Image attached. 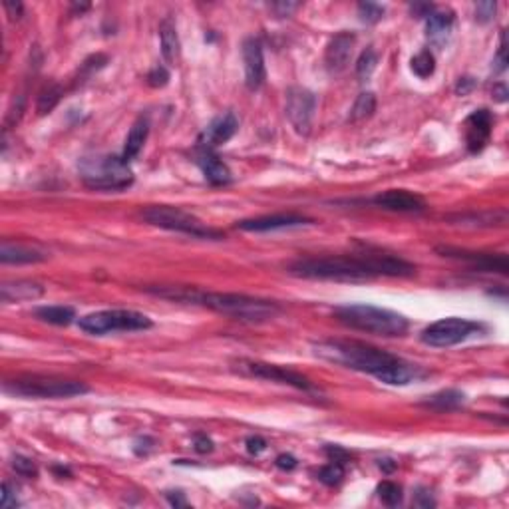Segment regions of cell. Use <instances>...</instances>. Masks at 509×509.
Returning <instances> with one entry per match:
<instances>
[{
  "instance_id": "6da1fadb",
  "label": "cell",
  "mask_w": 509,
  "mask_h": 509,
  "mask_svg": "<svg viewBox=\"0 0 509 509\" xmlns=\"http://www.w3.org/2000/svg\"><path fill=\"white\" fill-rule=\"evenodd\" d=\"M150 292L169 301L199 304L243 323H265L281 313V307L275 301L257 299L239 292H211V290H199L191 287H165V289H150Z\"/></svg>"
},
{
  "instance_id": "7a4b0ae2",
  "label": "cell",
  "mask_w": 509,
  "mask_h": 509,
  "mask_svg": "<svg viewBox=\"0 0 509 509\" xmlns=\"http://www.w3.org/2000/svg\"><path fill=\"white\" fill-rule=\"evenodd\" d=\"M314 352L328 362L340 364L350 371L366 372L376 378H380L384 372L400 362V359H396L390 352L356 340H324L314 347Z\"/></svg>"
},
{
  "instance_id": "3957f363",
  "label": "cell",
  "mask_w": 509,
  "mask_h": 509,
  "mask_svg": "<svg viewBox=\"0 0 509 509\" xmlns=\"http://www.w3.org/2000/svg\"><path fill=\"white\" fill-rule=\"evenodd\" d=\"M289 273L301 278H321V281H348V283H362L376 278L372 271L368 254L360 257H304L289 263Z\"/></svg>"
},
{
  "instance_id": "277c9868",
  "label": "cell",
  "mask_w": 509,
  "mask_h": 509,
  "mask_svg": "<svg viewBox=\"0 0 509 509\" xmlns=\"http://www.w3.org/2000/svg\"><path fill=\"white\" fill-rule=\"evenodd\" d=\"M336 318L340 323L376 336H404L410 323L404 314L394 313L390 309H380L372 304H347L336 309Z\"/></svg>"
},
{
  "instance_id": "5b68a950",
  "label": "cell",
  "mask_w": 509,
  "mask_h": 509,
  "mask_svg": "<svg viewBox=\"0 0 509 509\" xmlns=\"http://www.w3.org/2000/svg\"><path fill=\"white\" fill-rule=\"evenodd\" d=\"M78 172L84 186L96 191H122L134 183V172L122 155H86Z\"/></svg>"
},
{
  "instance_id": "8992f818",
  "label": "cell",
  "mask_w": 509,
  "mask_h": 509,
  "mask_svg": "<svg viewBox=\"0 0 509 509\" xmlns=\"http://www.w3.org/2000/svg\"><path fill=\"white\" fill-rule=\"evenodd\" d=\"M141 217L148 221L153 227H162L167 231H177L197 237V239H221L223 233L219 229L209 227L207 223L187 213L183 209L172 207V205H151V207L143 209Z\"/></svg>"
},
{
  "instance_id": "52a82bcc",
  "label": "cell",
  "mask_w": 509,
  "mask_h": 509,
  "mask_svg": "<svg viewBox=\"0 0 509 509\" xmlns=\"http://www.w3.org/2000/svg\"><path fill=\"white\" fill-rule=\"evenodd\" d=\"M151 318L138 311H126V309H114V311H100L82 316L78 321L84 333L88 335H110V333H136V330H148L151 328Z\"/></svg>"
},
{
  "instance_id": "ba28073f",
  "label": "cell",
  "mask_w": 509,
  "mask_h": 509,
  "mask_svg": "<svg viewBox=\"0 0 509 509\" xmlns=\"http://www.w3.org/2000/svg\"><path fill=\"white\" fill-rule=\"evenodd\" d=\"M4 390L24 398H72L86 394L90 388L76 380H62L52 376H22L6 382Z\"/></svg>"
},
{
  "instance_id": "9c48e42d",
  "label": "cell",
  "mask_w": 509,
  "mask_h": 509,
  "mask_svg": "<svg viewBox=\"0 0 509 509\" xmlns=\"http://www.w3.org/2000/svg\"><path fill=\"white\" fill-rule=\"evenodd\" d=\"M486 333V326L482 323H475L470 318H460V316H450L436 321L422 330V342L434 348H450L465 342L468 338L479 336Z\"/></svg>"
},
{
  "instance_id": "30bf717a",
  "label": "cell",
  "mask_w": 509,
  "mask_h": 509,
  "mask_svg": "<svg viewBox=\"0 0 509 509\" xmlns=\"http://www.w3.org/2000/svg\"><path fill=\"white\" fill-rule=\"evenodd\" d=\"M314 110H316V96L307 88H290L287 92V105L285 114L289 117L290 126L299 136H309L313 127Z\"/></svg>"
},
{
  "instance_id": "8fae6325",
  "label": "cell",
  "mask_w": 509,
  "mask_h": 509,
  "mask_svg": "<svg viewBox=\"0 0 509 509\" xmlns=\"http://www.w3.org/2000/svg\"><path fill=\"white\" fill-rule=\"evenodd\" d=\"M239 371L254 376V378H263V380L277 382V384H285V386H292L297 390H304V392H313L314 386L307 376H302L299 372L278 366V364H269V362H253V360H241L239 362Z\"/></svg>"
},
{
  "instance_id": "7c38bea8",
  "label": "cell",
  "mask_w": 509,
  "mask_h": 509,
  "mask_svg": "<svg viewBox=\"0 0 509 509\" xmlns=\"http://www.w3.org/2000/svg\"><path fill=\"white\" fill-rule=\"evenodd\" d=\"M438 253L448 259L463 261L465 265H470L475 271H482V273H499V275L509 273L508 254L503 253H475V251L453 249V247H438Z\"/></svg>"
},
{
  "instance_id": "4fadbf2b",
  "label": "cell",
  "mask_w": 509,
  "mask_h": 509,
  "mask_svg": "<svg viewBox=\"0 0 509 509\" xmlns=\"http://www.w3.org/2000/svg\"><path fill=\"white\" fill-rule=\"evenodd\" d=\"M243 62H245V84L249 90H259L266 78L263 46L257 38H247L243 42Z\"/></svg>"
},
{
  "instance_id": "5bb4252c",
  "label": "cell",
  "mask_w": 509,
  "mask_h": 509,
  "mask_svg": "<svg viewBox=\"0 0 509 509\" xmlns=\"http://www.w3.org/2000/svg\"><path fill=\"white\" fill-rule=\"evenodd\" d=\"M465 143L472 153L482 151L491 138V127H494V116L487 110H475L472 116L465 120Z\"/></svg>"
},
{
  "instance_id": "9a60e30c",
  "label": "cell",
  "mask_w": 509,
  "mask_h": 509,
  "mask_svg": "<svg viewBox=\"0 0 509 509\" xmlns=\"http://www.w3.org/2000/svg\"><path fill=\"white\" fill-rule=\"evenodd\" d=\"M237 129H239V120H237V116H235L233 112H225V114L215 117V120L203 129V134L199 136V146L205 148V150L217 148L221 143H227V141L237 134Z\"/></svg>"
},
{
  "instance_id": "2e32d148",
  "label": "cell",
  "mask_w": 509,
  "mask_h": 509,
  "mask_svg": "<svg viewBox=\"0 0 509 509\" xmlns=\"http://www.w3.org/2000/svg\"><path fill=\"white\" fill-rule=\"evenodd\" d=\"M378 207L400 213H420L426 209V201L408 189H388L372 199Z\"/></svg>"
},
{
  "instance_id": "e0dca14e",
  "label": "cell",
  "mask_w": 509,
  "mask_h": 509,
  "mask_svg": "<svg viewBox=\"0 0 509 509\" xmlns=\"http://www.w3.org/2000/svg\"><path fill=\"white\" fill-rule=\"evenodd\" d=\"M313 223L311 219L295 215V213H281V215H266V217H257V219H243L237 223V229L251 233L277 231V229H290V227H301Z\"/></svg>"
},
{
  "instance_id": "ac0fdd59",
  "label": "cell",
  "mask_w": 509,
  "mask_h": 509,
  "mask_svg": "<svg viewBox=\"0 0 509 509\" xmlns=\"http://www.w3.org/2000/svg\"><path fill=\"white\" fill-rule=\"evenodd\" d=\"M356 42V36L350 32H340L336 34L324 50V64L330 74H340L347 68L350 56H352V48Z\"/></svg>"
},
{
  "instance_id": "d6986e66",
  "label": "cell",
  "mask_w": 509,
  "mask_h": 509,
  "mask_svg": "<svg viewBox=\"0 0 509 509\" xmlns=\"http://www.w3.org/2000/svg\"><path fill=\"white\" fill-rule=\"evenodd\" d=\"M0 261L4 265H30V263H42L46 261V254L38 249L26 247L20 243L2 241L0 245Z\"/></svg>"
},
{
  "instance_id": "ffe728a7",
  "label": "cell",
  "mask_w": 509,
  "mask_h": 509,
  "mask_svg": "<svg viewBox=\"0 0 509 509\" xmlns=\"http://www.w3.org/2000/svg\"><path fill=\"white\" fill-rule=\"evenodd\" d=\"M44 295V287L32 283V281H16V283H4L0 287V299L2 302H22L36 301Z\"/></svg>"
},
{
  "instance_id": "44dd1931",
  "label": "cell",
  "mask_w": 509,
  "mask_h": 509,
  "mask_svg": "<svg viewBox=\"0 0 509 509\" xmlns=\"http://www.w3.org/2000/svg\"><path fill=\"white\" fill-rule=\"evenodd\" d=\"M148 134H150V122H148V117H138V120L134 122L131 129H129V134H127L126 143H124V151H122V157H124L126 162L134 160L139 151H141L146 139H148Z\"/></svg>"
},
{
  "instance_id": "7402d4cb",
  "label": "cell",
  "mask_w": 509,
  "mask_h": 509,
  "mask_svg": "<svg viewBox=\"0 0 509 509\" xmlns=\"http://www.w3.org/2000/svg\"><path fill=\"white\" fill-rule=\"evenodd\" d=\"M197 163L201 165L203 169V175L207 179L209 183L213 186H227L231 181V169L221 162L217 155H211V153H203Z\"/></svg>"
},
{
  "instance_id": "603a6c76",
  "label": "cell",
  "mask_w": 509,
  "mask_h": 509,
  "mask_svg": "<svg viewBox=\"0 0 509 509\" xmlns=\"http://www.w3.org/2000/svg\"><path fill=\"white\" fill-rule=\"evenodd\" d=\"M160 42H162V54L163 60L174 66L177 58H179V36H177V28H175V22L172 18H165L162 24H160Z\"/></svg>"
},
{
  "instance_id": "cb8c5ba5",
  "label": "cell",
  "mask_w": 509,
  "mask_h": 509,
  "mask_svg": "<svg viewBox=\"0 0 509 509\" xmlns=\"http://www.w3.org/2000/svg\"><path fill=\"white\" fill-rule=\"evenodd\" d=\"M451 26H453V12H438L434 11L426 18V30L432 40H438L442 42L446 36L451 32Z\"/></svg>"
},
{
  "instance_id": "d4e9b609",
  "label": "cell",
  "mask_w": 509,
  "mask_h": 509,
  "mask_svg": "<svg viewBox=\"0 0 509 509\" xmlns=\"http://www.w3.org/2000/svg\"><path fill=\"white\" fill-rule=\"evenodd\" d=\"M36 318L44 321V323L56 324V326H68L76 318V311L72 307L64 304H54V307H40L34 311Z\"/></svg>"
},
{
  "instance_id": "484cf974",
  "label": "cell",
  "mask_w": 509,
  "mask_h": 509,
  "mask_svg": "<svg viewBox=\"0 0 509 509\" xmlns=\"http://www.w3.org/2000/svg\"><path fill=\"white\" fill-rule=\"evenodd\" d=\"M62 94H64V90H62L60 84H56V82L46 84V86L40 90V94H38V100H36V112H38L40 116H44L48 112H52V110L58 105L60 100H62Z\"/></svg>"
},
{
  "instance_id": "4316f807",
  "label": "cell",
  "mask_w": 509,
  "mask_h": 509,
  "mask_svg": "<svg viewBox=\"0 0 509 509\" xmlns=\"http://www.w3.org/2000/svg\"><path fill=\"white\" fill-rule=\"evenodd\" d=\"M463 400H465V396L460 390H442V392L430 396L424 406L434 408L438 412H446V410H456L458 406H462Z\"/></svg>"
},
{
  "instance_id": "83f0119b",
  "label": "cell",
  "mask_w": 509,
  "mask_h": 509,
  "mask_svg": "<svg viewBox=\"0 0 509 509\" xmlns=\"http://www.w3.org/2000/svg\"><path fill=\"white\" fill-rule=\"evenodd\" d=\"M374 110H376V96L372 92H362L350 110V122L359 124L362 120H368L374 114Z\"/></svg>"
},
{
  "instance_id": "f1b7e54d",
  "label": "cell",
  "mask_w": 509,
  "mask_h": 509,
  "mask_svg": "<svg viewBox=\"0 0 509 509\" xmlns=\"http://www.w3.org/2000/svg\"><path fill=\"white\" fill-rule=\"evenodd\" d=\"M410 64H412V72L416 74L418 78H422V80H426V78H430V76L436 72V58H434V54H432L430 50L418 52Z\"/></svg>"
},
{
  "instance_id": "f546056e",
  "label": "cell",
  "mask_w": 509,
  "mask_h": 509,
  "mask_svg": "<svg viewBox=\"0 0 509 509\" xmlns=\"http://www.w3.org/2000/svg\"><path fill=\"white\" fill-rule=\"evenodd\" d=\"M376 494L382 499V503H386L388 508H396L402 503V487L394 482H382L376 487Z\"/></svg>"
},
{
  "instance_id": "4dcf8cb0",
  "label": "cell",
  "mask_w": 509,
  "mask_h": 509,
  "mask_svg": "<svg viewBox=\"0 0 509 509\" xmlns=\"http://www.w3.org/2000/svg\"><path fill=\"white\" fill-rule=\"evenodd\" d=\"M376 64H378V56L372 48H366L362 54H360L359 64H356V74H359L360 80H368L371 74L376 70Z\"/></svg>"
},
{
  "instance_id": "1f68e13d",
  "label": "cell",
  "mask_w": 509,
  "mask_h": 509,
  "mask_svg": "<svg viewBox=\"0 0 509 509\" xmlns=\"http://www.w3.org/2000/svg\"><path fill=\"white\" fill-rule=\"evenodd\" d=\"M344 477V465L342 463L330 462L328 465L321 468L318 472V479L323 482L324 486H338Z\"/></svg>"
},
{
  "instance_id": "d6a6232c",
  "label": "cell",
  "mask_w": 509,
  "mask_h": 509,
  "mask_svg": "<svg viewBox=\"0 0 509 509\" xmlns=\"http://www.w3.org/2000/svg\"><path fill=\"white\" fill-rule=\"evenodd\" d=\"M359 14L360 18H362V22L376 24L378 20H382V16H384V6L374 4V2H360Z\"/></svg>"
},
{
  "instance_id": "836d02e7",
  "label": "cell",
  "mask_w": 509,
  "mask_h": 509,
  "mask_svg": "<svg viewBox=\"0 0 509 509\" xmlns=\"http://www.w3.org/2000/svg\"><path fill=\"white\" fill-rule=\"evenodd\" d=\"M12 470L22 477H36L38 475V468L32 460L24 458V456H14L12 458Z\"/></svg>"
},
{
  "instance_id": "e575fe53",
  "label": "cell",
  "mask_w": 509,
  "mask_h": 509,
  "mask_svg": "<svg viewBox=\"0 0 509 509\" xmlns=\"http://www.w3.org/2000/svg\"><path fill=\"white\" fill-rule=\"evenodd\" d=\"M496 11H498V4L496 2H477L475 4V20L482 24H487L491 22L494 18H496Z\"/></svg>"
},
{
  "instance_id": "d590c367",
  "label": "cell",
  "mask_w": 509,
  "mask_h": 509,
  "mask_svg": "<svg viewBox=\"0 0 509 509\" xmlns=\"http://www.w3.org/2000/svg\"><path fill=\"white\" fill-rule=\"evenodd\" d=\"M167 80H169V72L163 68V66H155V68L148 74V84L153 86V88H163V86L167 84Z\"/></svg>"
},
{
  "instance_id": "8d00e7d4",
  "label": "cell",
  "mask_w": 509,
  "mask_h": 509,
  "mask_svg": "<svg viewBox=\"0 0 509 509\" xmlns=\"http://www.w3.org/2000/svg\"><path fill=\"white\" fill-rule=\"evenodd\" d=\"M324 451H326V456H328L330 462L342 463V465L350 462V453H348L347 450H342L340 446H326Z\"/></svg>"
},
{
  "instance_id": "74e56055",
  "label": "cell",
  "mask_w": 509,
  "mask_h": 509,
  "mask_svg": "<svg viewBox=\"0 0 509 509\" xmlns=\"http://www.w3.org/2000/svg\"><path fill=\"white\" fill-rule=\"evenodd\" d=\"M299 6H301L299 2H273V4H269V8L277 16H290Z\"/></svg>"
},
{
  "instance_id": "f35d334b",
  "label": "cell",
  "mask_w": 509,
  "mask_h": 509,
  "mask_svg": "<svg viewBox=\"0 0 509 509\" xmlns=\"http://www.w3.org/2000/svg\"><path fill=\"white\" fill-rule=\"evenodd\" d=\"M505 68H508V54H505V36H503V38H501V46H499L498 56L494 58V72L499 74V72H503Z\"/></svg>"
},
{
  "instance_id": "ab89813d",
  "label": "cell",
  "mask_w": 509,
  "mask_h": 509,
  "mask_svg": "<svg viewBox=\"0 0 509 509\" xmlns=\"http://www.w3.org/2000/svg\"><path fill=\"white\" fill-rule=\"evenodd\" d=\"M475 88H477V82H475L474 78H470V76H468V78H460L453 90H456L458 96H468L470 92H474Z\"/></svg>"
},
{
  "instance_id": "60d3db41",
  "label": "cell",
  "mask_w": 509,
  "mask_h": 509,
  "mask_svg": "<svg viewBox=\"0 0 509 509\" xmlns=\"http://www.w3.org/2000/svg\"><path fill=\"white\" fill-rule=\"evenodd\" d=\"M266 450V442L261 438V436H251L249 440H247V451L251 453V456H259V453H263Z\"/></svg>"
},
{
  "instance_id": "b9f144b4",
  "label": "cell",
  "mask_w": 509,
  "mask_h": 509,
  "mask_svg": "<svg viewBox=\"0 0 509 509\" xmlns=\"http://www.w3.org/2000/svg\"><path fill=\"white\" fill-rule=\"evenodd\" d=\"M4 11H6V14H8V18H11V20H18V18L22 16L24 6H22V2H16V0H6V2H4Z\"/></svg>"
},
{
  "instance_id": "7bdbcfd3",
  "label": "cell",
  "mask_w": 509,
  "mask_h": 509,
  "mask_svg": "<svg viewBox=\"0 0 509 509\" xmlns=\"http://www.w3.org/2000/svg\"><path fill=\"white\" fill-rule=\"evenodd\" d=\"M16 108H11V112H8V116H6V126H12V124H18V120L22 117V110H24V98L20 96L16 102Z\"/></svg>"
},
{
  "instance_id": "ee69618b",
  "label": "cell",
  "mask_w": 509,
  "mask_h": 509,
  "mask_svg": "<svg viewBox=\"0 0 509 509\" xmlns=\"http://www.w3.org/2000/svg\"><path fill=\"white\" fill-rule=\"evenodd\" d=\"M2 505L4 508H11V505H18V499H16V491L12 489L8 482H4L2 486Z\"/></svg>"
},
{
  "instance_id": "f6af8a7d",
  "label": "cell",
  "mask_w": 509,
  "mask_h": 509,
  "mask_svg": "<svg viewBox=\"0 0 509 509\" xmlns=\"http://www.w3.org/2000/svg\"><path fill=\"white\" fill-rule=\"evenodd\" d=\"M193 446H195V450L199 453H209V451L213 450V442L205 434H197L195 438H193Z\"/></svg>"
},
{
  "instance_id": "bcb514c9",
  "label": "cell",
  "mask_w": 509,
  "mask_h": 509,
  "mask_svg": "<svg viewBox=\"0 0 509 509\" xmlns=\"http://www.w3.org/2000/svg\"><path fill=\"white\" fill-rule=\"evenodd\" d=\"M277 468H281V470H287V472H290V470H295L297 468V458L295 456H290V453H281L277 458Z\"/></svg>"
},
{
  "instance_id": "7dc6e473",
  "label": "cell",
  "mask_w": 509,
  "mask_h": 509,
  "mask_svg": "<svg viewBox=\"0 0 509 509\" xmlns=\"http://www.w3.org/2000/svg\"><path fill=\"white\" fill-rule=\"evenodd\" d=\"M153 444H155V442L151 440V438H139V440H136L134 451H136L138 456H148V453L153 450Z\"/></svg>"
},
{
  "instance_id": "c3c4849f",
  "label": "cell",
  "mask_w": 509,
  "mask_h": 509,
  "mask_svg": "<svg viewBox=\"0 0 509 509\" xmlns=\"http://www.w3.org/2000/svg\"><path fill=\"white\" fill-rule=\"evenodd\" d=\"M410 11H412V14L418 16V18H428L430 14L434 12V6H432V4H422V2H416V4H412V6H410Z\"/></svg>"
},
{
  "instance_id": "681fc988",
  "label": "cell",
  "mask_w": 509,
  "mask_h": 509,
  "mask_svg": "<svg viewBox=\"0 0 509 509\" xmlns=\"http://www.w3.org/2000/svg\"><path fill=\"white\" fill-rule=\"evenodd\" d=\"M416 505H420V508H434L436 501L432 499V496H430L426 489H420L416 494Z\"/></svg>"
},
{
  "instance_id": "f907efd6",
  "label": "cell",
  "mask_w": 509,
  "mask_h": 509,
  "mask_svg": "<svg viewBox=\"0 0 509 509\" xmlns=\"http://www.w3.org/2000/svg\"><path fill=\"white\" fill-rule=\"evenodd\" d=\"M167 501H169L174 508H187V505H189L186 496H183L181 491H169V494H167Z\"/></svg>"
},
{
  "instance_id": "816d5d0a",
  "label": "cell",
  "mask_w": 509,
  "mask_h": 509,
  "mask_svg": "<svg viewBox=\"0 0 509 509\" xmlns=\"http://www.w3.org/2000/svg\"><path fill=\"white\" fill-rule=\"evenodd\" d=\"M508 96L509 92L508 88H505V84H496V86H494V100H496V102H501V104L508 102Z\"/></svg>"
},
{
  "instance_id": "f5cc1de1",
  "label": "cell",
  "mask_w": 509,
  "mask_h": 509,
  "mask_svg": "<svg viewBox=\"0 0 509 509\" xmlns=\"http://www.w3.org/2000/svg\"><path fill=\"white\" fill-rule=\"evenodd\" d=\"M380 470H384L386 474H390V472H394L396 470V462H392V460H380Z\"/></svg>"
},
{
  "instance_id": "db71d44e",
  "label": "cell",
  "mask_w": 509,
  "mask_h": 509,
  "mask_svg": "<svg viewBox=\"0 0 509 509\" xmlns=\"http://www.w3.org/2000/svg\"><path fill=\"white\" fill-rule=\"evenodd\" d=\"M88 8H90V4H74V11L80 12V14L84 11H88Z\"/></svg>"
}]
</instances>
